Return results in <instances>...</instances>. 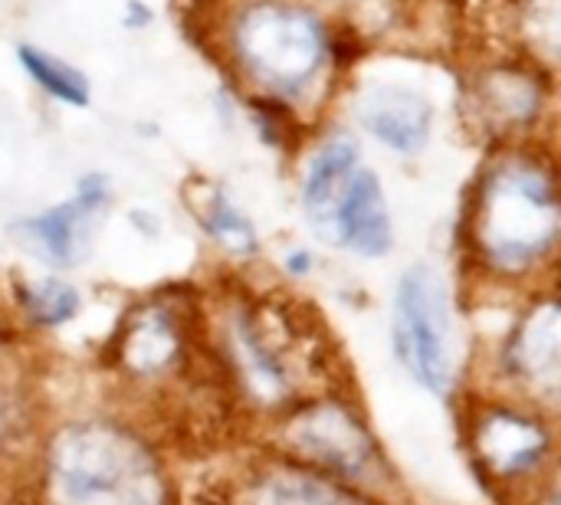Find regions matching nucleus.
<instances>
[{
  "instance_id": "f257e3e1",
  "label": "nucleus",
  "mask_w": 561,
  "mask_h": 505,
  "mask_svg": "<svg viewBox=\"0 0 561 505\" xmlns=\"http://www.w3.org/2000/svg\"><path fill=\"white\" fill-rule=\"evenodd\" d=\"M39 505H174L158 444L115 414L59 421L36 467Z\"/></svg>"
},
{
  "instance_id": "f03ea898",
  "label": "nucleus",
  "mask_w": 561,
  "mask_h": 505,
  "mask_svg": "<svg viewBox=\"0 0 561 505\" xmlns=\"http://www.w3.org/2000/svg\"><path fill=\"white\" fill-rule=\"evenodd\" d=\"M224 388L247 414L276 421L309 394L329 391L316 378L325 361L302 325L270 302H233L217 329L214 345Z\"/></svg>"
},
{
  "instance_id": "7ed1b4c3",
  "label": "nucleus",
  "mask_w": 561,
  "mask_h": 505,
  "mask_svg": "<svg viewBox=\"0 0 561 505\" xmlns=\"http://www.w3.org/2000/svg\"><path fill=\"white\" fill-rule=\"evenodd\" d=\"M470 246L480 263L506 279L546 263L559 243L556 177L533 158H506L480 181L470 207Z\"/></svg>"
},
{
  "instance_id": "20e7f679",
  "label": "nucleus",
  "mask_w": 561,
  "mask_h": 505,
  "mask_svg": "<svg viewBox=\"0 0 561 505\" xmlns=\"http://www.w3.org/2000/svg\"><path fill=\"white\" fill-rule=\"evenodd\" d=\"M270 450L394 503L401 480L365 411L345 391H319L270 421Z\"/></svg>"
},
{
  "instance_id": "39448f33",
  "label": "nucleus",
  "mask_w": 561,
  "mask_h": 505,
  "mask_svg": "<svg viewBox=\"0 0 561 505\" xmlns=\"http://www.w3.org/2000/svg\"><path fill=\"white\" fill-rule=\"evenodd\" d=\"M463 444L480 483L513 505H536L556 480V414L503 391H477L463 404Z\"/></svg>"
},
{
  "instance_id": "423d86ee",
  "label": "nucleus",
  "mask_w": 561,
  "mask_h": 505,
  "mask_svg": "<svg viewBox=\"0 0 561 505\" xmlns=\"http://www.w3.org/2000/svg\"><path fill=\"white\" fill-rule=\"evenodd\" d=\"M391 345L398 365L437 398H450L460 375L450 292L437 269L417 263L401 273L391 302Z\"/></svg>"
},
{
  "instance_id": "0eeeda50",
  "label": "nucleus",
  "mask_w": 561,
  "mask_h": 505,
  "mask_svg": "<svg viewBox=\"0 0 561 505\" xmlns=\"http://www.w3.org/2000/svg\"><path fill=\"white\" fill-rule=\"evenodd\" d=\"M233 46L250 76L270 89L296 92L325 59V30L299 7L256 3L237 20Z\"/></svg>"
},
{
  "instance_id": "6e6552de",
  "label": "nucleus",
  "mask_w": 561,
  "mask_h": 505,
  "mask_svg": "<svg viewBox=\"0 0 561 505\" xmlns=\"http://www.w3.org/2000/svg\"><path fill=\"white\" fill-rule=\"evenodd\" d=\"M115 378L138 394H168L194 368V335L187 319L171 302L135 306L108 352Z\"/></svg>"
},
{
  "instance_id": "1a4fd4ad",
  "label": "nucleus",
  "mask_w": 561,
  "mask_h": 505,
  "mask_svg": "<svg viewBox=\"0 0 561 505\" xmlns=\"http://www.w3.org/2000/svg\"><path fill=\"white\" fill-rule=\"evenodd\" d=\"M500 385L510 398H519L546 414L559 411L561 394V309L559 299H536L506 332L496 355Z\"/></svg>"
},
{
  "instance_id": "9d476101",
  "label": "nucleus",
  "mask_w": 561,
  "mask_h": 505,
  "mask_svg": "<svg viewBox=\"0 0 561 505\" xmlns=\"http://www.w3.org/2000/svg\"><path fill=\"white\" fill-rule=\"evenodd\" d=\"M224 505H394L339 483L276 450L250 460L220 496Z\"/></svg>"
},
{
  "instance_id": "9b49d317",
  "label": "nucleus",
  "mask_w": 561,
  "mask_h": 505,
  "mask_svg": "<svg viewBox=\"0 0 561 505\" xmlns=\"http://www.w3.org/2000/svg\"><path fill=\"white\" fill-rule=\"evenodd\" d=\"M108 197H112L108 177L85 174L76 184L72 197H66L62 204H56L36 217L13 223V233L43 263H49L56 269H72L89 256L92 233H95L102 210L108 207Z\"/></svg>"
},
{
  "instance_id": "f8f14e48",
  "label": "nucleus",
  "mask_w": 561,
  "mask_h": 505,
  "mask_svg": "<svg viewBox=\"0 0 561 505\" xmlns=\"http://www.w3.org/2000/svg\"><path fill=\"white\" fill-rule=\"evenodd\" d=\"M362 168L358 145L352 138H329L309 161L302 177V210L312 223V233L335 246V217L345 200V191Z\"/></svg>"
},
{
  "instance_id": "ddd939ff",
  "label": "nucleus",
  "mask_w": 561,
  "mask_h": 505,
  "mask_svg": "<svg viewBox=\"0 0 561 505\" xmlns=\"http://www.w3.org/2000/svg\"><path fill=\"white\" fill-rule=\"evenodd\" d=\"M335 246H345L365 260L388 256L394 246V223L385 200V187L375 171L358 168L335 217Z\"/></svg>"
},
{
  "instance_id": "4468645a",
  "label": "nucleus",
  "mask_w": 561,
  "mask_h": 505,
  "mask_svg": "<svg viewBox=\"0 0 561 505\" xmlns=\"http://www.w3.org/2000/svg\"><path fill=\"white\" fill-rule=\"evenodd\" d=\"M362 125L391 151H417L431 138L434 108L424 95L401 85H378L358 105Z\"/></svg>"
},
{
  "instance_id": "2eb2a0df",
  "label": "nucleus",
  "mask_w": 561,
  "mask_h": 505,
  "mask_svg": "<svg viewBox=\"0 0 561 505\" xmlns=\"http://www.w3.org/2000/svg\"><path fill=\"white\" fill-rule=\"evenodd\" d=\"M197 220L201 230L227 253L237 260H250L260 253V237L253 220L224 194V191H210L204 197V204L197 207Z\"/></svg>"
},
{
  "instance_id": "dca6fc26",
  "label": "nucleus",
  "mask_w": 561,
  "mask_h": 505,
  "mask_svg": "<svg viewBox=\"0 0 561 505\" xmlns=\"http://www.w3.org/2000/svg\"><path fill=\"white\" fill-rule=\"evenodd\" d=\"M20 312L33 329H62L69 325L79 312H82V296L69 279L59 276H46L36 283L20 286L16 292Z\"/></svg>"
},
{
  "instance_id": "f3484780",
  "label": "nucleus",
  "mask_w": 561,
  "mask_h": 505,
  "mask_svg": "<svg viewBox=\"0 0 561 505\" xmlns=\"http://www.w3.org/2000/svg\"><path fill=\"white\" fill-rule=\"evenodd\" d=\"M20 62H23L26 76L39 89H46L53 99H59L66 105H79V108L89 105V79L76 66H69L36 46H20Z\"/></svg>"
},
{
  "instance_id": "a211bd4d",
  "label": "nucleus",
  "mask_w": 561,
  "mask_h": 505,
  "mask_svg": "<svg viewBox=\"0 0 561 505\" xmlns=\"http://www.w3.org/2000/svg\"><path fill=\"white\" fill-rule=\"evenodd\" d=\"M283 266H286V273H289L293 279H306V276L312 273L316 263H312V253H309V250H289Z\"/></svg>"
}]
</instances>
